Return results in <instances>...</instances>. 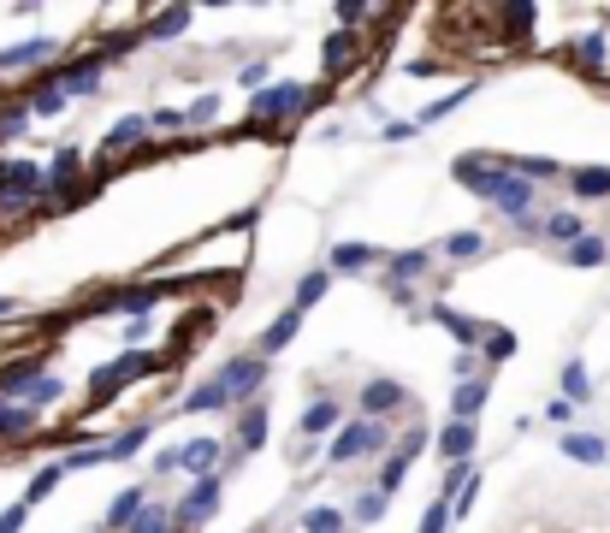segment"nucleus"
<instances>
[{"label": "nucleus", "instance_id": "f257e3e1", "mask_svg": "<svg viewBox=\"0 0 610 533\" xmlns=\"http://www.w3.org/2000/svg\"><path fill=\"white\" fill-rule=\"evenodd\" d=\"M30 213H54V190L36 160H7L0 155V220H30Z\"/></svg>", "mask_w": 610, "mask_h": 533}, {"label": "nucleus", "instance_id": "f03ea898", "mask_svg": "<svg viewBox=\"0 0 610 533\" xmlns=\"http://www.w3.org/2000/svg\"><path fill=\"white\" fill-rule=\"evenodd\" d=\"M155 367H167V355H160V350H131V355H119V362H107L95 379H89V410H101L107 398H119L131 379L155 374Z\"/></svg>", "mask_w": 610, "mask_h": 533}, {"label": "nucleus", "instance_id": "7ed1b4c3", "mask_svg": "<svg viewBox=\"0 0 610 533\" xmlns=\"http://www.w3.org/2000/svg\"><path fill=\"white\" fill-rule=\"evenodd\" d=\"M267 374H273V362H261L256 350L232 355V362H225V374H213V379H220V391H225V410H249V403H261Z\"/></svg>", "mask_w": 610, "mask_h": 533}, {"label": "nucleus", "instance_id": "20e7f679", "mask_svg": "<svg viewBox=\"0 0 610 533\" xmlns=\"http://www.w3.org/2000/svg\"><path fill=\"white\" fill-rule=\"evenodd\" d=\"M355 456H391L386 421H345V427H338L333 444H326V463L345 468V463H355Z\"/></svg>", "mask_w": 610, "mask_h": 533}, {"label": "nucleus", "instance_id": "39448f33", "mask_svg": "<svg viewBox=\"0 0 610 533\" xmlns=\"http://www.w3.org/2000/svg\"><path fill=\"white\" fill-rule=\"evenodd\" d=\"M220 498H225V474H220V468H213V474H202L196 486H190L184 498L172 504L178 528H184V533H190V528H202V522H208L213 510H220Z\"/></svg>", "mask_w": 610, "mask_h": 533}, {"label": "nucleus", "instance_id": "423d86ee", "mask_svg": "<svg viewBox=\"0 0 610 533\" xmlns=\"http://www.w3.org/2000/svg\"><path fill=\"white\" fill-rule=\"evenodd\" d=\"M451 178L468 190V196L492 202V190L504 184V160H498V155H456V160H451Z\"/></svg>", "mask_w": 610, "mask_h": 533}, {"label": "nucleus", "instance_id": "0eeeda50", "mask_svg": "<svg viewBox=\"0 0 610 533\" xmlns=\"http://www.w3.org/2000/svg\"><path fill=\"white\" fill-rule=\"evenodd\" d=\"M362 54H367V36H355V30H333V36L321 42V78H326V83L345 78V72H350Z\"/></svg>", "mask_w": 610, "mask_h": 533}, {"label": "nucleus", "instance_id": "6e6552de", "mask_svg": "<svg viewBox=\"0 0 610 533\" xmlns=\"http://www.w3.org/2000/svg\"><path fill=\"white\" fill-rule=\"evenodd\" d=\"M398 410H410V386H398V379H367L362 386V421H386Z\"/></svg>", "mask_w": 610, "mask_h": 533}, {"label": "nucleus", "instance_id": "1a4fd4ad", "mask_svg": "<svg viewBox=\"0 0 610 533\" xmlns=\"http://www.w3.org/2000/svg\"><path fill=\"white\" fill-rule=\"evenodd\" d=\"M427 266H433V249H421V244H415V249H391V256H386V273H391L386 290H410V278L421 285Z\"/></svg>", "mask_w": 610, "mask_h": 533}, {"label": "nucleus", "instance_id": "9d476101", "mask_svg": "<svg viewBox=\"0 0 610 533\" xmlns=\"http://www.w3.org/2000/svg\"><path fill=\"white\" fill-rule=\"evenodd\" d=\"M54 54H60V42H54V36H30V42L0 48V72H36V66H48Z\"/></svg>", "mask_w": 610, "mask_h": 533}, {"label": "nucleus", "instance_id": "9b49d317", "mask_svg": "<svg viewBox=\"0 0 610 533\" xmlns=\"http://www.w3.org/2000/svg\"><path fill=\"white\" fill-rule=\"evenodd\" d=\"M427 321H439V326H444V333H451L463 350H480V338H486V321H475V314L451 309V302H433V309H427Z\"/></svg>", "mask_w": 610, "mask_h": 533}, {"label": "nucleus", "instance_id": "f8f14e48", "mask_svg": "<svg viewBox=\"0 0 610 533\" xmlns=\"http://www.w3.org/2000/svg\"><path fill=\"white\" fill-rule=\"evenodd\" d=\"M338 427H345V403H338V398H314L309 410H302L297 433L302 439H326V433H338Z\"/></svg>", "mask_w": 610, "mask_h": 533}, {"label": "nucleus", "instance_id": "ddd939ff", "mask_svg": "<svg viewBox=\"0 0 610 533\" xmlns=\"http://www.w3.org/2000/svg\"><path fill=\"white\" fill-rule=\"evenodd\" d=\"M36 379H42V362H30V355L24 362H0V403H24Z\"/></svg>", "mask_w": 610, "mask_h": 533}, {"label": "nucleus", "instance_id": "4468645a", "mask_svg": "<svg viewBox=\"0 0 610 533\" xmlns=\"http://www.w3.org/2000/svg\"><path fill=\"white\" fill-rule=\"evenodd\" d=\"M475 444H480V427H475V421H444V427H439V456H444V468H451V463H468V456H475Z\"/></svg>", "mask_w": 610, "mask_h": 533}, {"label": "nucleus", "instance_id": "2eb2a0df", "mask_svg": "<svg viewBox=\"0 0 610 533\" xmlns=\"http://www.w3.org/2000/svg\"><path fill=\"white\" fill-rule=\"evenodd\" d=\"M367 266H386V249H374V244H333V256H326V273H367Z\"/></svg>", "mask_w": 610, "mask_h": 533}, {"label": "nucleus", "instance_id": "dca6fc26", "mask_svg": "<svg viewBox=\"0 0 610 533\" xmlns=\"http://www.w3.org/2000/svg\"><path fill=\"white\" fill-rule=\"evenodd\" d=\"M563 60H569V66H581L587 78H605V66H610V42H605V36H575V42L563 48Z\"/></svg>", "mask_w": 610, "mask_h": 533}, {"label": "nucleus", "instance_id": "f3484780", "mask_svg": "<svg viewBox=\"0 0 610 533\" xmlns=\"http://www.w3.org/2000/svg\"><path fill=\"white\" fill-rule=\"evenodd\" d=\"M297 333H302V314H297V309L273 314V326H261V338H256V355H261V362H273V355L285 350Z\"/></svg>", "mask_w": 610, "mask_h": 533}, {"label": "nucleus", "instance_id": "a211bd4d", "mask_svg": "<svg viewBox=\"0 0 610 533\" xmlns=\"http://www.w3.org/2000/svg\"><path fill=\"white\" fill-rule=\"evenodd\" d=\"M143 504H148V492L143 486H125L119 498L107 504V516H101V533H125L137 522V516H143Z\"/></svg>", "mask_w": 610, "mask_h": 533}, {"label": "nucleus", "instance_id": "6ab92c4d", "mask_svg": "<svg viewBox=\"0 0 610 533\" xmlns=\"http://www.w3.org/2000/svg\"><path fill=\"white\" fill-rule=\"evenodd\" d=\"M213 463H220V439H190V444H178V474L202 480V474H213Z\"/></svg>", "mask_w": 610, "mask_h": 533}, {"label": "nucleus", "instance_id": "aec40b11", "mask_svg": "<svg viewBox=\"0 0 610 533\" xmlns=\"http://www.w3.org/2000/svg\"><path fill=\"white\" fill-rule=\"evenodd\" d=\"M516 350H522V338H516L510 326H486V338H480L475 355H480V367H486V379H492V367H504Z\"/></svg>", "mask_w": 610, "mask_h": 533}, {"label": "nucleus", "instance_id": "412c9836", "mask_svg": "<svg viewBox=\"0 0 610 533\" xmlns=\"http://www.w3.org/2000/svg\"><path fill=\"white\" fill-rule=\"evenodd\" d=\"M540 237H551L557 249H569V244L587 237V220H581L575 208H557V213H545V220H540Z\"/></svg>", "mask_w": 610, "mask_h": 533}, {"label": "nucleus", "instance_id": "4be33fe9", "mask_svg": "<svg viewBox=\"0 0 610 533\" xmlns=\"http://www.w3.org/2000/svg\"><path fill=\"white\" fill-rule=\"evenodd\" d=\"M557 444H563L569 463H593V468L610 463V439H605V433H563Z\"/></svg>", "mask_w": 610, "mask_h": 533}, {"label": "nucleus", "instance_id": "5701e85b", "mask_svg": "<svg viewBox=\"0 0 610 533\" xmlns=\"http://www.w3.org/2000/svg\"><path fill=\"white\" fill-rule=\"evenodd\" d=\"M267 444V403H249L237 410V456H256Z\"/></svg>", "mask_w": 610, "mask_h": 533}, {"label": "nucleus", "instance_id": "b1692460", "mask_svg": "<svg viewBox=\"0 0 610 533\" xmlns=\"http://www.w3.org/2000/svg\"><path fill=\"white\" fill-rule=\"evenodd\" d=\"M326 290H333V273H326V266H314V273H302V278H297V290H290V309H297V314L321 309Z\"/></svg>", "mask_w": 610, "mask_h": 533}, {"label": "nucleus", "instance_id": "393cba45", "mask_svg": "<svg viewBox=\"0 0 610 533\" xmlns=\"http://www.w3.org/2000/svg\"><path fill=\"white\" fill-rule=\"evenodd\" d=\"M486 391L492 379H468V386H451V421H475L486 410Z\"/></svg>", "mask_w": 610, "mask_h": 533}, {"label": "nucleus", "instance_id": "a878e982", "mask_svg": "<svg viewBox=\"0 0 610 533\" xmlns=\"http://www.w3.org/2000/svg\"><path fill=\"white\" fill-rule=\"evenodd\" d=\"M563 178H569V190H575L581 202H610V167H575Z\"/></svg>", "mask_w": 610, "mask_h": 533}, {"label": "nucleus", "instance_id": "bb28decb", "mask_svg": "<svg viewBox=\"0 0 610 533\" xmlns=\"http://www.w3.org/2000/svg\"><path fill=\"white\" fill-rule=\"evenodd\" d=\"M148 439H155V421H137V427H125V433H113L107 439V463H131Z\"/></svg>", "mask_w": 610, "mask_h": 533}, {"label": "nucleus", "instance_id": "cd10ccee", "mask_svg": "<svg viewBox=\"0 0 610 533\" xmlns=\"http://www.w3.org/2000/svg\"><path fill=\"white\" fill-rule=\"evenodd\" d=\"M504 160V172H516V178H528V184H540V178H563L569 167H557V160H545V155H498Z\"/></svg>", "mask_w": 610, "mask_h": 533}, {"label": "nucleus", "instance_id": "c85d7f7f", "mask_svg": "<svg viewBox=\"0 0 610 533\" xmlns=\"http://www.w3.org/2000/svg\"><path fill=\"white\" fill-rule=\"evenodd\" d=\"M557 386H563V403H587V398H593V374H587V362H581V355H569L563 374H557Z\"/></svg>", "mask_w": 610, "mask_h": 533}, {"label": "nucleus", "instance_id": "c756f323", "mask_svg": "<svg viewBox=\"0 0 610 533\" xmlns=\"http://www.w3.org/2000/svg\"><path fill=\"white\" fill-rule=\"evenodd\" d=\"M24 131H30V107H24V95H7L0 101V148L18 143Z\"/></svg>", "mask_w": 610, "mask_h": 533}, {"label": "nucleus", "instance_id": "7c9ffc66", "mask_svg": "<svg viewBox=\"0 0 610 533\" xmlns=\"http://www.w3.org/2000/svg\"><path fill=\"white\" fill-rule=\"evenodd\" d=\"M563 261H569V266H605V261H610V237L587 232L581 244H569V249H563Z\"/></svg>", "mask_w": 610, "mask_h": 533}, {"label": "nucleus", "instance_id": "2f4dec72", "mask_svg": "<svg viewBox=\"0 0 610 533\" xmlns=\"http://www.w3.org/2000/svg\"><path fill=\"white\" fill-rule=\"evenodd\" d=\"M24 107H30V119H60V113H66V95L48 89V83H30L24 89Z\"/></svg>", "mask_w": 610, "mask_h": 533}, {"label": "nucleus", "instance_id": "473e14b6", "mask_svg": "<svg viewBox=\"0 0 610 533\" xmlns=\"http://www.w3.org/2000/svg\"><path fill=\"white\" fill-rule=\"evenodd\" d=\"M410 456H398V451H391V456H379V474H374V492H379V498H391V492H398L403 486V480H410Z\"/></svg>", "mask_w": 610, "mask_h": 533}, {"label": "nucleus", "instance_id": "72a5a7b5", "mask_svg": "<svg viewBox=\"0 0 610 533\" xmlns=\"http://www.w3.org/2000/svg\"><path fill=\"white\" fill-rule=\"evenodd\" d=\"M297 528H302V533H345V528H350V516H345V510H333V504H309Z\"/></svg>", "mask_w": 610, "mask_h": 533}, {"label": "nucleus", "instance_id": "f704fd0d", "mask_svg": "<svg viewBox=\"0 0 610 533\" xmlns=\"http://www.w3.org/2000/svg\"><path fill=\"white\" fill-rule=\"evenodd\" d=\"M439 256H451V261H475V256H486V237L475 232V225H463V232H451L439 244Z\"/></svg>", "mask_w": 610, "mask_h": 533}, {"label": "nucleus", "instance_id": "c9c22d12", "mask_svg": "<svg viewBox=\"0 0 610 533\" xmlns=\"http://www.w3.org/2000/svg\"><path fill=\"white\" fill-rule=\"evenodd\" d=\"M208 410H225V391H220V379H202V386L190 391L184 403H178V415H208Z\"/></svg>", "mask_w": 610, "mask_h": 533}, {"label": "nucleus", "instance_id": "e433bc0d", "mask_svg": "<svg viewBox=\"0 0 610 533\" xmlns=\"http://www.w3.org/2000/svg\"><path fill=\"white\" fill-rule=\"evenodd\" d=\"M190 30V6H172V12H155V18L143 24V42H155V36H184Z\"/></svg>", "mask_w": 610, "mask_h": 533}, {"label": "nucleus", "instance_id": "4c0bfd02", "mask_svg": "<svg viewBox=\"0 0 610 533\" xmlns=\"http://www.w3.org/2000/svg\"><path fill=\"white\" fill-rule=\"evenodd\" d=\"M468 95H475V83L451 89V95H439V101H427V107H421V119H415V131H421V125H439V119H444V113H456V107H463V101H468Z\"/></svg>", "mask_w": 610, "mask_h": 533}, {"label": "nucleus", "instance_id": "58836bf2", "mask_svg": "<svg viewBox=\"0 0 610 533\" xmlns=\"http://www.w3.org/2000/svg\"><path fill=\"white\" fill-rule=\"evenodd\" d=\"M60 398H66V379H60V374H42V379L30 386V398H24V410H36V415H42L48 403H60Z\"/></svg>", "mask_w": 610, "mask_h": 533}, {"label": "nucleus", "instance_id": "ea45409f", "mask_svg": "<svg viewBox=\"0 0 610 533\" xmlns=\"http://www.w3.org/2000/svg\"><path fill=\"white\" fill-rule=\"evenodd\" d=\"M60 480H66V474H60V463H48V468H36V474H30V486H24V510H30V504H42L48 498V492H54L60 486Z\"/></svg>", "mask_w": 610, "mask_h": 533}, {"label": "nucleus", "instance_id": "a19ab883", "mask_svg": "<svg viewBox=\"0 0 610 533\" xmlns=\"http://www.w3.org/2000/svg\"><path fill=\"white\" fill-rule=\"evenodd\" d=\"M172 522H178V516H172V504H143V516H137V522L125 528V533H167Z\"/></svg>", "mask_w": 610, "mask_h": 533}, {"label": "nucleus", "instance_id": "79ce46f5", "mask_svg": "<svg viewBox=\"0 0 610 533\" xmlns=\"http://www.w3.org/2000/svg\"><path fill=\"white\" fill-rule=\"evenodd\" d=\"M386 510H391V498H379V492L367 486L362 498L350 504V522H362V528H367V522H386Z\"/></svg>", "mask_w": 610, "mask_h": 533}, {"label": "nucleus", "instance_id": "37998d69", "mask_svg": "<svg viewBox=\"0 0 610 533\" xmlns=\"http://www.w3.org/2000/svg\"><path fill=\"white\" fill-rule=\"evenodd\" d=\"M498 18H504V30H510L516 42H528V36H533V24H540V6H504Z\"/></svg>", "mask_w": 610, "mask_h": 533}, {"label": "nucleus", "instance_id": "c03bdc74", "mask_svg": "<svg viewBox=\"0 0 610 533\" xmlns=\"http://www.w3.org/2000/svg\"><path fill=\"white\" fill-rule=\"evenodd\" d=\"M107 463V444H83V451H66L60 456V474H83V468Z\"/></svg>", "mask_w": 610, "mask_h": 533}, {"label": "nucleus", "instance_id": "a18cd8bd", "mask_svg": "<svg viewBox=\"0 0 610 533\" xmlns=\"http://www.w3.org/2000/svg\"><path fill=\"white\" fill-rule=\"evenodd\" d=\"M427 444H433V433H427V427L415 421V427H403V433H398V444H391V451H398V456H410V463H415V456H421Z\"/></svg>", "mask_w": 610, "mask_h": 533}, {"label": "nucleus", "instance_id": "49530a36", "mask_svg": "<svg viewBox=\"0 0 610 533\" xmlns=\"http://www.w3.org/2000/svg\"><path fill=\"white\" fill-rule=\"evenodd\" d=\"M213 119H220V95H213V89H208V95H196V101L184 107V125H213Z\"/></svg>", "mask_w": 610, "mask_h": 533}, {"label": "nucleus", "instance_id": "de8ad7c7", "mask_svg": "<svg viewBox=\"0 0 610 533\" xmlns=\"http://www.w3.org/2000/svg\"><path fill=\"white\" fill-rule=\"evenodd\" d=\"M475 498H480V468H475V474L463 480V492H456V498H451V522H463V516L475 510Z\"/></svg>", "mask_w": 610, "mask_h": 533}, {"label": "nucleus", "instance_id": "09e8293b", "mask_svg": "<svg viewBox=\"0 0 610 533\" xmlns=\"http://www.w3.org/2000/svg\"><path fill=\"white\" fill-rule=\"evenodd\" d=\"M362 18H374V6H367V0H338V30H355Z\"/></svg>", "mask_w": 610, "mask_h": 533}, {"label": "nucleus", "instance_id": "8fccbe9b", "mask_svg": "<svg viewBox=\"0 0 610 533\" xmlns=\"http://www.w3.org/2000/svg\"><path fill=\"white\" fill-rule=\"evenodd\" d=\"M451 374H456V386H468V379H486V367H480L475 350H456V367H451Z\"/></svg>", "mask_w": 610, "mask_h": 533}, {"label": "nucleus", "instance_id": "3c124183", "mask_svg": "<svg viewBox=\"0 0 610 533\" xmlns=\"http://www.w3.org/2000/svg\"><path fill=\"white\" fill-rule=\"evenodd\" d=\"M444 528H451V504H444V498H433V504H427V516H421V528H415V533H444Z\"/></svg>", "mask_w": 610, "mask_h": 533}, {"label": "nucleus", "instance_id": "603ef678", "mask_svg": "<svg viewBox=\"0 0 610 533\" xmlns=\"http://www.w3.org/2000/svg\"><path fill=\"white\" fill-rule=\"evenodd\" d=\"M148 131H184V113H178V107H155V113H148Z\"/></svg>", "mask_w": 610, "mask_h": 533}, {"label": "nucleus", "instance_id": "864d4df0", "mask_svg": "<svg viewBox=\"0 0 610 533\" xmlns=\"http://www.w3.org/2000/svg\"><path fill=\"white\" fill-rule=\"evenodd\" d=\"M24 522H30L24 504H7V510H0V533H24Z\"/></svg>", "mask_w": 610, "mask_h": 533}, {"label": "nucleus", "instance_id": "5fc2aeb1", "mask_svg": "<svg viewBox=\"0 0 610 533\" xmlns=\"http://www.w3.org/2000/svg\"><path fill=\"white\" fill-rule=\"evenodd\" d=\"M545 421H551V427H563V421H575V403H563V398H551V403H545Z\"/></svg>", "mask_w": 610, "mask_h": 533}, {"label": "nucleus", "instance_id": "6e6d98bb", "mask_svg": "<svg viewBox=\"0 0 610 533\" xmlns=\"http://www.w3.org/2000/svg\"><path fill=\"white\" fill-rule=\"evenodd\" d=\"M237 83H249V89H256V83H267V60H249V66L237 72Z\"/></svg>", "mask_w": 610, "mask_h": 533}, {"label": "nucleus", "instance_id": "4d7b16f0", "mask_svg": "<svg viewBox=\"0 0 610 533\" xmlns=\"http://www.w3.org/2000/svg\"><path fill=\"white\" fill-rule=\"evenodd\" d=\"M155 474H178V444H167V451L155 456Z\"/></svg>", "mask_w": 610, "mask_h": 533}, {"label": "nucleus", "instance_id": "13d9d810", "mask_svg": "<svg viewBox=\"0 0 610 533\" xmlns=\"http://www.w3.org/2000/svg\"><path fill=\"white\" fill-rule=\"evenodd\" d=\"M410 136H415V125H403V119L386 125V143H410Z\"/></svg>", "mask_w": 610, "mask_h": 533}, {"label": "nucleus", "instance_id": "bf43d9fd", "mask_svg": "<svg viewBox=\"0 0 610 533\" xmlns=\"http://www.w3.org/2000/svg\"><path fill=\"white\" fill-rule=\"evenodd\" d=\"M12 314H18V302H12V297H0V321H12Z\"/></svg>", "mask_w": 610, "mask_h": 533}, {"label": "nucleus", "instance_id": "052dcab7", "mask_svg": "<svg viewBox=\"0 0 610 533\" xmlns=\"http://www.w3.org/2000/svg\"><path fill=\"white\" fill-rule=\"evenodd\" d=\"M95 533H101V528H95Z\"/></svg>", "mask_w": 610, "mask_h": 533}]
</instances>
